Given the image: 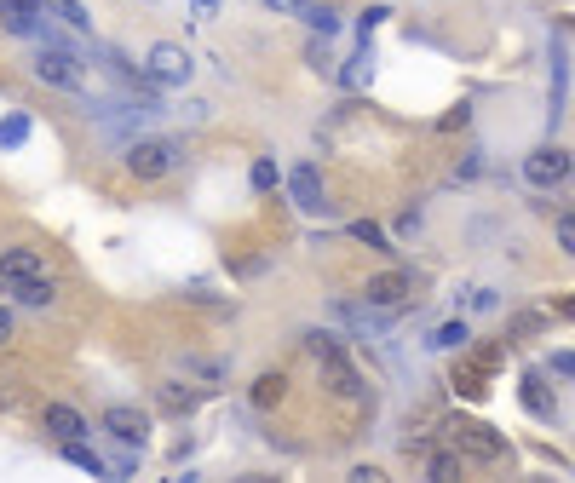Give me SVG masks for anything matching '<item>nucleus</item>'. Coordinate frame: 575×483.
<instances>
[{"label": "nucleus", "instance_id": "nucleus-1", "mask_svg": "<svg viewBox=\"0 0 575 483\" xmlns=\"http://www.w3.org/2000/svg\"><path fill=\"white\" fill-rule=\"evenodd\" d=\"M127 173H133L138 184H161L173 179L184 167V138H167V133H138L133 144H127Z\"/></svg>", "mask_w": 575, "mask_h": 483}, {"label": "nucleus", "instance_id": "nucleus-2", "mask_svg": "<svg viewBox=\"0 0 575 483\" xmlns=\"http://www.w3.org/2000/svg\"><path fill=\"white\" fill-rule=\"evenodd\" d=\"M443 437H449V449L455 455H472V460H506L512 449H506V437L495 432V426H483V420H466V414H455L449 426H443Z\"/></svg>", "mask_w": 575, "mask_h": 483}, {"label": "nucleus", "instance_id": "nucleus-3", "mask_svg": "<svg viewBox=\"0 0 575 483\" xmlns=\"http://www.w3.org/2000/svg\"><path fill=\"white\" fill-rule=\"evenodd\" d=\"M35 81H46V87H58V92H87L81 58H75L69 46H58V41H46L41 52H35Z\"/></svg>", "mask_w": 575, "mask_h": 483}, {"label": "nucleus", "instance_id": "nucleus-4", "mask_svg": "<svg viewBox=\"0 0 575 483\" xmlns=\"http://www.w3.org/2000/svg\"><path fill=\"white\" fill-rule=\"evenodd\" d=\"M144 75H150V87H190L196 58H190L179 41H156V46H150V64H144Z\"/></svg>", "mask_w": 575, "mask_h": 483}, {"label": "nucleus", "instance_id": "nucleus-5", "mask_svg": "<svg viewBox=\"0 0 575 483\" xmlns=\"http://www.w3.org/2000/svg\"><path fill=\"white\" fill-rule=\"evenodd\" d=\"M317 380L328 386V397H345V403H357V397L368 391L363 374H357V363L345 357V345H340V351H322V357H317Z\"/></svg>", "mask_w": 575, "mask_h": 483}, {"label": "nucleus", "instance_id": "nucleus-6", "mask_svg": "<svg viewBox=\"0 0 575 483\" xmlns=\"http://www.w3.org/2000/svg\"><path fill=\"white\" fill-rule=\"evenodd\" d=\"M98 426H104L121 449H144V443H150V414L138 409V403H110V409L98 414Z\"/></svg>", "mask_w": 575, "mask_h": 483}, {"label": "nucleus", "instance_id": "nucleus-7", "mask_svg": "<svg viewBox=\"0 0 575 483\" xmlns=\"http://www.w3.org/2000/svg\"><path fill=\"white\" fill-rule=\"evenodd\" d=\"M524 179L535 184V190H558V184L570 179V150H564V144H535L524 156Z\"/></svg>", "mask_w": 575, "mask_h": 483}, {"label": "nucleus", "instance_id": "nucleus-8", "mask_svg": "<svg viewBox=\"0 0 575 483\" xmlns=\"http://www.w3.org/2000/svg\"><path fill=\"white\" fill-rule=\"evenodd\" d=\"M409 294H414V271H380V276H368L363 305H374V311H403Z\"/></svg>", "mask_w": 575, "mask_h": 483}, {"label": "nucleus", "instance_id": "nucleus-9", "mask_svg": "<svg viewBox=\"0 0 575 483\" xmlns=\"http://www.w3.org/2000/svg\"><path fill=\"white\" fill-rule=\"evenodd\" d=\"M288 196H294L299 213H328V190H322V173H317V161H299L294 173H288Z\"/></svg>", "mask_w": 575, "mask_h": 483}, {"label": "nucleus", "instance_id": "nucleus-10", "mask_svg": "<svg viewBox=\"0 0 575 483\" xmlns=\"http://www.w3.org/2000/svg\"><path fill=\"white\" fill-rule=\"evenodd\" d=\"M0 29L6 35H46V0H0Z\"/></svg>", "mask_w": 575, "mask_h": 483}, {"label": "nucleus", "instance_id": "nucleus-11", "mask_svg": "<svg viewBox=\"0 0 575 483\" xmlns=\"http://www.w3.org/2000/svg\"><path fill=\"white\" fill-rule=\"evenodd\" d=\"M202 391L207 386H184V380H161L156 386V403L167 414H173V420H190V414L202 409Z\"/></svg>", "mask_w": 575, "mask_h": 483}, {"label": "nucleus", "instance_id": "nucleus-12", "mask_svg": "<svg viewBox=\"0 0 575 483\" xmlns=\"http://www.w3.org/2000/svg\"><path fill=\"white\" fill-rule=\"evenodd\" d=\"M518 403H524L535 420H547L552 426V414H558V403H552V391H547V374L541 368H529L524 380H518Z\"/></svg>", "mask_w": 575, "mask_h": 483}, {"label": "nucleus", "instance_id": "nucleus-13", "mask_svg": "<svg viewBox=\"0 0 575 483\" xmlns=\"http://www.w3.org/2000/svg\"><path fill=\"white\" fill-rule=\"evenodd\" d=\"M29 276H46V259L35 248H0V288L6 282H29Z\"/></svg>", "mask_w": 575, "mask_h": 483}, {"label": "nucleus", "instance_id": "nucleus-14", "mask_svg": "<svg viewBox=\"0 0 575 483\" xmlns=\"http://www.w3.org/2000/svg\"><path fill=\"white\" fill-rule=\"evenodd\" d=\"M489 374H495V363L472 351V357H460L455 363V391L460 397H483V391H489Z\"/></svg>", "mask_w": 575, "mask_h": 483}, {"label": "nucleus", "instance_id": "nucleus-15", "mask_svg": "<svg viewBox=\"0 0 575 483\" xmlns=\"http://www.w3.org/2000/svg\"><path fill=\"white\" fill-rule=\"evenodd\" d=\"M282 397H288V374H282V368H265V374H253L248 403H253L259 414H271L276 403H282Z\"/></svg>", "mask_w": 575, "mask_h": 483}, {"label": "nucleus", "instance_id": "nucleus-16", "mask_svg": "<svg viewBox=\"0 0 575 483\" xmlns=\"http://www.w3.org/2000/svg\"><path fill=\"white\" fill-rule=\"evenodd\" d=\"M41 426L58 437V443H64V437H87V420L69 409V403H46V409H41Z\"/></svg>", "mask_w": 575, "mask_h": 483}, {"label": "nucleus", "instance_id": "nucleus-17", "mask_svg": "<svg viewBox=\"0 0 575 483\" xmlns=\"http://www.w3.org/2000/svg\"><path fill=\"white\" fill-rule=\"evenodd\" d=\"M6 294L18 305H29V311H46L58 299V288H52V276H29V282H6Z\"/></svg>", "mask_w": 575, "mask_h": 483}, {"label": "nucleus", "instance_id": "nucleus-18", "mask_svg": "<svg viewBox=\"0 0 575 483\" xmlns=\"http://www.w3.org/2000/svg\"><path fill=\"white\" fill-rule=\"evenodd\" d=\"M179 368H184V374H196V380H207V386L230 380V357H202V351H184Z\"/></svg>", "mask_w": 575, "mask_h": 483}, {"label": "nucleus", "instance_id": "nucleus-19", "mask_svg": "<svg viewBox=\"0 0 575 483\" xmlns=\"http://www.w3.org/2000/svg\"><path fill=\"white\" fill-rule=\"evenodd\" d=\"M466 340H472V328H466V317H455V322H437L432 328V351H466Z\"/></svg>", "mask_w": 575, "mask_h": 483}, {"label": "nucleus", "instance_id": "nucleus-20", "mask_svg": "<svg viewBox=\"0 0 575 483\" xmlns=\"http://www.w3.org/2000/svg\"><path fill=\"white\" fill-rule=\"evenodd\" d=\"M64 460H69V466H81V472H92V478H104V472H110V466H104V455H98V449H87L81 437H64Z\"/></svg>", "mask_w": 575, "mask_h": 483}, {"label": "nucleus", "instance_id": "nucleus-21", "mask_svg": "<svg viewBox=\"0 0 575 483\" xmlns=\"http://www.w3.org/2000/svg\"><path fill=\"white\" fill-rule=\"evenodd\" d=\"M46 6H52V12H58L75 35H92V18H87V6H81V0H46Z\"/></svg>", "mask_w": 575, "mask_h": 483}, {"label": "nucleus", "instance_id": "nucleus-22", "mask_svg": "<svg viewBox=\"0 0 575 483\" xmlns=\"http://www.w3.org/2000/svg\"><path fill=\"white\" fill-rule=\"evenodd\" d=\"M426 478H460V455L455 449H426Z\"/></svg>", "mask_w": 575, "mask_h": 483}, {"label": "nucleus", "instance_id": "nucleus-23", "mask_svg": "<svg viewBox=\"0 0 575 483\" xmlns=\"http://www.w3.org/2000/svg\"><path fill=\"white\" fill-rule=\"evenodd\" d=\"M351 236H357V242H368L374 253H397V248H391V236H386V225H374V219H357V225H351Z\"/></svg>", "mask_w": 575, "mask_h": 483}, {"label": "nucleus", "instance_id": "nucleus-24", "mask_svg": "<svg viewBox=\"0 0 575 483\" xmlns=\"http://www.w3.org/2000/svg\"><path fill=\"white\" fill-rule=\"evenodd\" d=\"M276 179H282V173H276V161H271V156H259V161L248 167V184L259 190V196H271V190H276Z\"/></svg>", "mask_w": 575, "mask_h": 483}, {"label": "nucleus", "instance_id": "nucleus-25", "mask_svg": "<svg viewBox=\"0 0 575 483\" xmlns=\"http://www.w3.org/2000/svg\"><path fill=\"white\" fill-rule=\"evenodd\" d=\"M18 144H29V115H6L0 121V150H18Z\"/></svg>", "mask_w": 575, "mask_h": 483}, {"label": "nucleus", "instance_id": "nucleus-26", "mask_svg": "<svg viewBox=\"0 0 575 483\" xmlns=\"http://www.w3.org/2000/svg\"><path fill=\"white\" fill-rule=\"evenodd\" d=\"M368 64H374V52H368V41H363V52H357V58H351V64L340 69V81H345L351 92H357V87H363V75H368Z\"/></svg>", "mask_w": 575, "mask_h": 483}, {"label": "nucleus", "instance_id": "nucleus-27", "mask_svg": "<svg viewBox=\"0 0 575 483\" xmlns=\"http://www.w3.org/2000/svg\"><path fill=\"white\" fill-rule=\"evenodd\" d=\"M299 345H305L311 357H322V351H340V334H328V328H311V334H299Z\"/></svg>", "mask_w": 575, "mask_h": 483}, {"label": "nucleus", "instance_id": "nucleus-28", "mask_svg": "<svg viewBox=\"0 0 575 483\" xmlns=\"http://www.w3.org/2000/svg\"><path fill=\"white\" fill-rule=\"evenodd\" d=\"M547 374H558V380H570V374H575V357L564 351V345H558V351L547 357Z\"/></svg>", "mask_w": 575, "mask_h": 483}, {"label": "nucleus", "instance_id": "nucleus-29", "mask_svg": "<svg viewBox=\"0 0 575 483\" xmlns=\"http://www.w3.org/2000/svg\"><path fill=\"white\" fill-rule=\"evenodd\" d=\"M495 305H501V294H495V288H472V311H478V317H489Z\"/></svg>", "mask_w": 575, "mask_h": 483}, {"label": "nucleus", "instance_id": "nucleus-30", "mask_svg": "<svg viewBox=\"0 0 575 483\" xmlns=\"http://www.w3.org/2000/svg\"><path fill=\"white\" fill-rule=\"evenodd\" d=\"M558 248H564V253L575 248V219H570V213H558Z\"/></svg>", "mask_w": 575, "mask_h": 483}, {"label": "nucleus", "instance_id": "nucleus-31", "mask_svg": "<svg viewBox=\"0 0 575 483\" xmlns=\"http://www.w3.org/2000/svg\"><path fill=\"white\" fill-rule=\"evenodd\" d=\"M386 18H391V6H368L363 12V41H368V29H380Z\"/></svg>", "mask_w": 575, "mask_h": 483}, {"label": "nucleus", "instance_id": "nucleus-32", "mask_svg": "<svg viewBox=\"0 0 575 483\" xmlns=\"http://www.w3.org/2000/svg\"><path fill=\"white\" fill-rule=\"evenodd\" d=\"M466 121H472V110H466V104H460L455 115H443V121H437V133H455V127H466Z\"/></svg>", "mask_w": 575, "mask_h": 483}, {"label": "nucleus", "instance_id": "nucleus-33", "mask_svg": "<svg viewBox=\"0 0 575 483\" xmlns=\"http://www.w3.org/2000/svg\"><path fill=\"white\" fill-rule=\"evenodd\" d=\"M305 58H311V69H322V75H328V69H334V64H328V46H317V41L305 46Z\"/></svg>", "mask_w": 575, "mask_h": 483}, {"label": "nucleus", "instance_id": "nucleus-34", "mask_svg": "<svg viewBox=\"0 0 575 483\" xmlns=\"http://www.w3.org/2000/svg\"><path fill=\"white\" fill-rule=\"evenodd\" d=\"M478 173H483V161H478V150H472V156L455 167V179H478Z\"/></svg>", "mask_w": 575, "mask_h": 483}, {"label": "nucleus", "instance_id": "nucleus-35", "mask_svg": "<svg viewBox=\"0 0 575 483\" xmlns=\"http://www.w3.org/2000/svg\"><path fill=\"white\" fill-rule=\"evenodd\" d=\"M12 340V311H6V305H0V345Z\"/></svg>", "mask_w": 575, "mask_h": 483}, {"label": "nucleus", "instance_id": "nucleus-36", "mask_svg": "<svg viewBox=\"0 0 575 483\" xmlns=\"http://www.w3.org/2000/svg\"><path fill=\"white\" fill-rule=\"evenodd\" d=\"M196 6H202V12H219V0H196Z\"/></svg>", "mask_w": 575, "mask_h": 483}]
</instances>
